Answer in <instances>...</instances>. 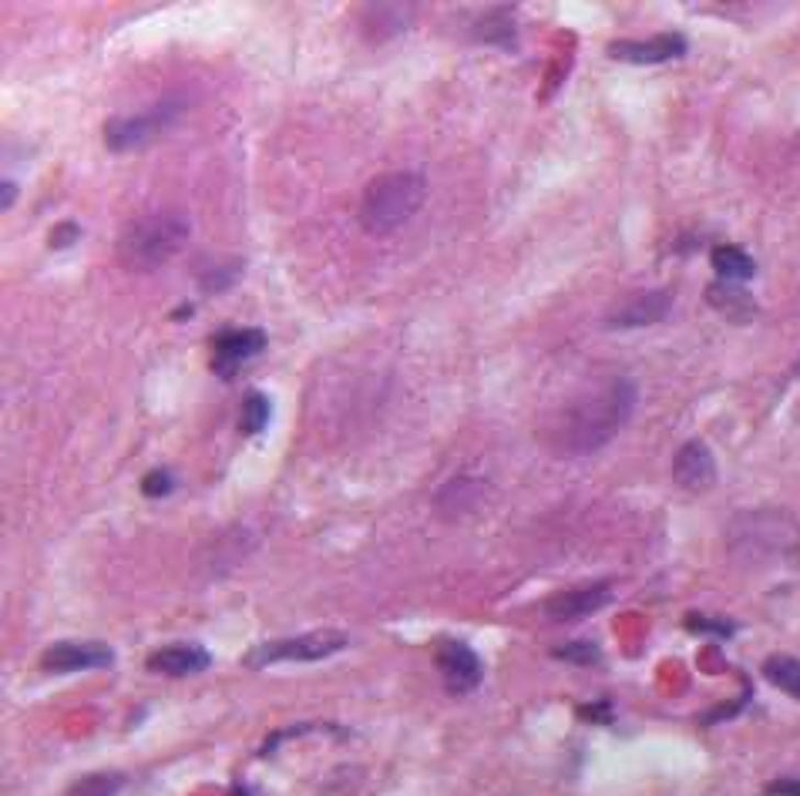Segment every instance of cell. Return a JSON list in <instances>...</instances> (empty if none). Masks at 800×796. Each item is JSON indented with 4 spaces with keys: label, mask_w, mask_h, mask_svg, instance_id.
Returning <instances> with one entry per match:
<instances>
[{
    "label": "cell",
    "mask_w": 800,
    "mask_h": 796,
    "mask_svg": "<svg viewBox=\"0 0 800 796\" xmlns=\"http://www.w3.org/2000/svg\"><path fill=\"white\" fill-rule=\"evenodd\" d=\"M632 407H635V384L626 377L609 380L606 387L585 394L545 417V431H542L545 451L559 457H585L606 447L622 431V423L632 417Z\"/></svg>",
    "instance_id": "1"
},
{
    "label": "cell",
    "mask_w": 800,
    "mask_h": 796,
    "mask_svg": "<svg viewBox=\"0 0 800 796\" xmlns=\"http://www.w3.org/2000/svg\"><path fill=\"white\" fill-rule=\"evenodd\" d=\"M189 219L182 212L158 208L148 216L128 223L115 242V259L128 273H155L158 265H166L185 242H189Z\"/></svg>",
    "instance_id": "2"
},
{
    "label": "cell",
    "mask_w": 800,
    "mask_h": 796,
    "mask_svg": "<svg viewBox=\"0 0 800 796\" xmlns=\"http://www.w3.org/2000/svg\"><path fill=\"white\" fill-rule=\"evenodd\" d=\"M424 198H428V182L420 172H387L378 175L360 198V223L370 236H384L401 229L410 216H417Z\"/></svg>",
    "instance_id": "3"
},
{
    "label": "cell",
    "mask_w": 800,
    "mask_h": 796,
    "mask_svg": "<svg viewBox=\"0 0 800 796\" xmlns=\"http://www.w3.org/2000/svg\"><path fill=\"white\" fill-rule=\"evenodd\" d=\"M343 646H347V632L313 628V632L293 635V639H283V643H262V646L249 649L243 662L252 669L277 666V662H319V659L340 652Z\"/></svg>",
    "instance_id": "4"
},
{
    "label": "cell",
    "mask_w": 800,
    "mask_h": 796,
    "mask_svg": "<svg viewBox=\"0 0 800 796\" xmlns=\"http://www.w3.org/2000/svg\"><path fill=\"white\" fill-rule=\"evenodd\" d=\"M733 551H746V555H777L784 548H790L797 542V527L787 514H777V511H754V514H743L733 521Z\"/></svg>",
    "instance_id": "5"
},
{
    "label": "cell",
    "mask_w": 800,
    "mask_h": 796,
    "mask_svg": "<svg viewBox=\"0 0 800 796\" xmlns=\"http://www.w3.org/2000/svg\"><path fill=\"white\" fill-rule=\"evenodd\" d=\"M185 101L182 98H166L158 101L151 112L145 115H128V118H112L104 125V141H109L112 151H132L145 141H151L155 135H162L166 128L176 125V118L182 115Z\"/></svg>",
    "instance_id": "6"
},
{
    "label": "cell",
    "mask_w": 800,
    "mask_h": 796,
    "mask_svg": "<svg viewBox=\"0 0 800 796\" xmlns=\"http://www.w3.org/2000/svg\"><path fill=\"white\" fill-rule=\"evenodd\" d=\"M266 350L262 330H223L212 340V374L219 380H233L243 363Z\"/></svg>",
    "instance_id": "7"
},
{
    "label": "cell",
    "mask_w": 800,
    "mask_h": 796,
    "mask_svg": "<svg viewBox=\"0 0 800 796\" xmlns=\"http://www.w3.org/2000/svg\"><path fill=\"white\" fill-rule=\"evenodd\" d=\"M112 666H115V652L104 643H58L41 656V669L50 675L112 669Z\"/></svg>",
    "instance_id": "8"
},
{
    "label": "cell",
    "mask_w": 800,
    "mask_h": 796,
    "mask_svg": "<svg viewBox=\"0 0 800 796\" xmlns=\"http://www.w3.org/2000/svg\"><path fill=\"white\" fill-rule=\"evenodd\" d=\"M438 669L448 682V693L461 696V693H471V689H477V682H482L485 675V666L482 659H477V652L461 643V639H444L438 646Z\"/></svg>",
    "instance_id": "9"
},
{
    "label": "cell",
    "mask_w": 800,
    "mask_h": 796,
    "mask_svg": "<svg viewBox=\"0 0 800 796\" xmlns=\"http://www.w3.org/2000/svg\"><path fill=\"white\" fill-rule=\"evenodd\" d=\"M673 481L689 491L700 494L717 485V457L703 441H686L676 457H673Z\"/></svg>",
    "instance_id": "10"
},
{
    "label": "cell",
    "mask_w": 800,
    "mask_h": 796,
    "mask_svg": "<svg viewBox=\"0 0 800 796\" xmlns=\"http://www.w3.org/2000/svg\"><path fill=\"white\" fill-rule=\"evenodd\" d=\"M686 55V37L683 34H656V37H639V41H612L609 58L626 65H666Z\"/></svg>",
    "instance_id": "11"
},
{
    "label": "cell",
    "mask_w": 800,
    "mask_h": 796,
    "mask_svg": "<svg viewBox=\"0 0 800 796\" xmlns=\"http://www.w3.org/2000/svg\"><path fill=\"white\" fill-rule=\"evenodd\" d=\"M609 602H612V585H609V581H599V585L562 592V595L549 599L545 602V618L555 622V625H572V622H582V618L596 615Z\"/></svg>",
    "instance_id": "12"
},
{
    "label": "cell",
    "mask_w": 800,
    "mask_h": 796,
    "mask_svg": "<svg viewBox=\"0 0 800 796\" xmlns=\"http://www.w3.org/2000/svg\"><path fill=\"white\" fill-rule=\"evenodd\" d=\"M669 309H673V293L669 289H653V293H643V296H632L629 303H622L619 309H612L606 327L609 330L653 327V323L666 320Z\"/></svg>",
    "instance_id": "13"
},
{
    "label": "cell",
    "mask_w": 800,
    "mask_h": 796,
    "mask_svg": "<svg viewBox=\"0 0 800 796\" xmlns=\"http://www.w3.org/2000/svg\"><path fill=\"white\" fill-rule=\"evenodd\" d=\"M209 666H212V656H209V649H199V646H166V649L151 652V659H148L151 672L172 675V679L205 672Z\"/></svg>",
    "instance_id": "14"
},
{
    "label": "cell",
    "mask_w": 800,
    "mask_h": 796,
    "mask_svg": "<svg viewBox=\"0 0 800 796\" xmlns=\"http://www.w3.org/2000/svg\"><path fill=\"white\" fill-rule=\"evenodd\" d=\"M707 303H710L717 312L730 316L733 323H746V320H754V316H757V303H754V296L746 293L743 286H736V283H713V286L707 289Z\"/></svg>",
    "instance_id": "15"
},
{
    "label": "cell",
    "mask_w": 800,
    "mask_h": 796,
    "mask_svg": "<svg viewBox=\"0 0 800 796\" xmlns=\"http://www.w3.org/2000/svg\"><path fill=\"white\" fill-rule=\"evenodd\" d=\"M482 498H485V485L482 481H474V477H454V481H448L438 491V511L444 518H461Z\"/></svg>",
    "instance_id": "16"
},
{
    "label": "cell",
    "mask_w": 800,
    "mask_h": 796,
    "mask_svg": "<svg viewBox=\"0 0 800 796\" xmlns=\"http://www.w3.org/2000/svg\"><path fill=\"white\" fill-rule=\"evenodd\" d=\"M713 270H717V276H720V283H746V280H754V273H757V262H754V255L746 252L743 246H717L713 249Z\"/></svg>",
    "instance_id": "17"
},
{
    "label": "cell",
    "mask_w": 800,
    "mask_h": 796,
    "mask_svg": "<svg viewBox=\"0 0 800 796\" xmlns=\"http://www.w3.org/2000/svg\"><path fill=\"white\" fill-rule=\"evenodd\" d=\"M195 276L205 293H223L243 276V259H219V255H202L195 262Z\"/></svg>",
    "instance_id": "18"
},
{
    "label": "cell",
    "mask_w": 800,
    "mask_h": 796,
    "mask_svg": "<svg viewBox=\"0 0 800 796\" xmlns=\"http://www.w3.org/2000/svg\"><path fill=\"white\" fill-rule=\"evenodd\" d=\"M474 37L485 44H502V47H515L518 27H515V14L511 11H488L474 27Z\"/></svg>",
    "instance_id": "19"
},
{
    "label": "cell",
    "mask_w": 800,
    "mask_h": 796,
    "mask_svg": "<svg viewBox=\"0 0 800 796\" xmlns=\"http://www.w3.org/2000/svg\"><path fill=\"white\" fill-rule=\"evenodd\" d=\"M764 675H767V682L784 689L787 696L800 700V659H793V656H770L764 662Z\"/></svg>",
    "instance_id": "20"
},
{
    "label": "cell",
    "mask_w": 800,
    "mask_h": 796,
    "mask_svg": "<svg viewBox=\"0 0 800 796\" xmlns=\"http://www.w3.org/2000/svg\"><path fill=\"white\" fill-rule=\"evenodd\" d=\"M270 417H273L270 397H266L262 390L246 394V400H243V434H262Z\"/></svg>",
    "instance_id": "21"
},
{
    "label": "cell",
    "mask_w": 800,
    "mask_h": 796,
    "mask_svg": "<svg viewBox=\"0 0 800 796\" xmlns=\"http://www.w3.org/2000/svg\"><path fill=\"white\" fill-rule=\"evenodd\" d=\"M552 656L559 662H572V666H596L602 659V649L596 643H565V646H555Z\"/></svg>",
    "instance_id": "22"
},
{
    "label": "cell",
    "mask_w": 800,
    "mask_h": 796,
    "mask_svg": "<svg viewBox=\"0 0 800 796\" xmlns=\"http://www.w3.org/2000/svg\"><path fill=\"white\" fill-rule=\"evenodd\" d=\"M172 488H176V477H172V470H166V467L148 470V474H145V481H142V494H145V498H166V494H172Z\"/></svg>",
    "instance_id": "23"
},
{
    "label": "cell",
    "mask_w": 800,
    "mask_h": 796,
    "mask_svg": "<svg viewBox=\"0 0 800 796\" xmlns=\"http://www.w3.org/2000/svg\"><path fill=\"white\" fill-rule=\"evenodd\" d=\"M119 783L122 780H115V776H94V780H84L81 786H75L71 796H112Z\"/></svg>",
    "instance_id": "24"
},
{
    "label": "cell",
    "mask_w": 800,
    "mask_h": 796,
    "mask_svg": "<svg viewBox=\"0 0 800 796\" xmlns=\"http://www.w3.org/2000/svg\"><path fill=\"white\" fill-rule=\"evenodd\" d=\"M686 625L692 632H703V635H720V639H730V635H733V625L730 622H713V618H703V615H689Z\"/></svg>",
    "instance_id": "25"
},
{
    "label": "cell",
    "mask_w": 800,
    "mask_h": 796,
    "mask_svg": "<svg viewBox=\"0 0 800 796\" xmlns=\"http://www.w3.org/2000/svg\"><path fill=\"white\" fill-rule=\"evenodd\" d=\"M81 236L78 223H58L55 232H50V249H61V246H71L75 239Z\"/></svg>",
    "instance_id": "26"
},
{
    "label": "cell",
    "mask_w": 800,
    "mask_h": 796,
    "mask_svg": "<svg viewBox=\"0 0 800 796\" xmlns=\"http://www.w3.org/2000/svg\"><path fill=\"white\" fill-rule=\"evenodd\" d=\"M767 793H770V796H800V783H793V780H780V783H770Z\"/></svg>",
    "instance_id": "27"
},
{
    "label": "cell",
    "mask_w": 800,
    "mask_h": 796,
    "mask_svg": "<svg viewBox=\"0 0 800 796\" xmlns=\"http://www.w3.org/2000/svg\"><path fill=\"white\" fill-rule=\"evenodd\" d=\"M229 796H262V793H259V789H252V786H243V783H239V786H233V793H229Z\"/></svg>",
    "instance_id": "28"
},
{
    "label": "cell",
    "mask_w": 800,
    "mask_h": 796,
    "mask_svg": "<svg viewBox=\"0 0 800 796\" xmlns=\"http://www.w3.org/2000/svg\"><path fill=\"white\" fill-rule=\"evenodd\" d=\"M14 195H18V189L4 182V208H11V205H14Z\"/></svg>",
    "instance_id": "29"
}]
</instances>
